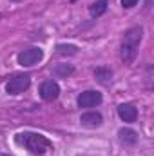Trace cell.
Returning <instances> with one entry per match:
<instances>
[{
	"label": "cell",
	"instance_id": "6da1fadb",
	"mask_svg": "<svg viewBox=\"0 0 154 156\" xmlns=\"http://www.w3.org/2000/svg\"><path fill=\"white\" fill-rule=\"evenodd\" d=\"M15 142H16L20 147H24L26 151H29L31 154H37V156L45 154L47 151L53 149V142H51L47 136H44V134H40V133H33V131L18 133V134L15 136Z\"/></svg>",
	"mask_w": 154,
	"mask_h": 156
},
{
	"label": "cell",
	"instance_id": "7a4b0ae2",
	"mask_svg": "<svg viewBox=\"0 0 154 156\" xmlns=\"http://www.w3.org/2000/svg\"><path fill=\"white\" fill-rule=\"evenodd\" d=\"M142 38H143V27L142 26L131 27V29H127L123 33V40H121V60L127 66H131L136 60Z\"/></svg>",
	"mask_w": 154,
	"mask_h": 156
},
{
	"label": "cell",
	"instance_id": "3957f363",
	"mask_svg": "<svg viewBox=\"0 0 154 156\" xmlns=\"http://www.w3.org/2000/svg\"><path fill=\"white\" fill-rule=\"evenodd\" d=\"M29 85H31V76L29 75H15L5 83V91H7V94L16 96V94H22L24 91H27Z\"/></svg>",
	"mask_w": 154,
	"mask_h": 156
},
{
	"label": "cell",
	"instance_id": "277c9868",
	"mask_svg": "<svg viewBox=\"0 0 154 156\" xmlns=\"http://www.w3.org/2000/svg\"><path fill=\"white\" fill-rule=\"evenodd\" d=\"M42 58H44V51L40 47H27V49L20 51L18 56H16V60H18V64L22 67H33Z\"/></svg>",
	"mask_w": 154,
	"mask_h": 156
},
{
	"label": "cell",
	"instance_id": "5b68a950",
	"mask_svg": "<svg viewBox=\"0 0 154 156\" xmlns=\"http://www.w3.org/2000/svg\"><path fill=\"white\" fill-rule=\"evenodd\" d=\"M102 100H103L102 93L89 89V91H83V93H80V94H78L76 104H78V107L87 109V107H96V105H100V104H102Z\"/></svg>",
	"mask_w": 154,
	"mask_h": 156
},
{
	"label": "cell",
	"instance_id": "8992f818",
	"mask_svg": "<svg viewBox=\"0 0 154 156\" xmlns=\"http://www.w3.org/2000/svg\"><path fill=\"white\" fill-rule=\"evenodd\" d=\"M40 96H42V100H45V102L56 100V98L60 96V85H58V82H54V80H45V82L40 85Z\"/></svg>",
	"mask_w": 154,
	"mask_h": 156
},
{
	"label": "cell",
	"instance_id": "52a82bcc",
	"mask_svg": "<svg viewBox=\"0 0 154 156\" xmlns=\"http://www.w3.org/2000/svg\"><path fill=\"white\" fill-rule=\"evenodd\" d=\"M118 116L125 123H132L138 118V109L132 104H121V105H118Z\"/></svg>",
	"mask_w": 154,
	"mask_h": 156
},
{
	"label": "cell",
	"instance_id": "ba28073f",
	"mask_svg": "<svg viewBox=\"0 0 154 156\" xmlns=\"http://www.w3.org/2000/svg\"><path fill=\"white\" fill-rule=\"evenodd\" d=\"M80 123L83 127H100L103 123V116L98 111H89V113H83L80 116Z\"/></svg>",
	"mask_w": 154,
	"mask_h": 156
},
{
	"label": "cell",
	"instance_id": "9c48e42d",
	"mask_svg": "<svg viewBox=\"0 0 154 156\" xmlns=\"http://www.w3.org/2000/svg\"><path fill=\"white\" fill-rule=\"evenodd\" d=\"M118 138H120V142H121L123 145H127V147L138 144V133L132 131V129H129V127H121V129L118 131Z\"/></svg>",
	"mask_w": 154,
	"mask_h": 156
},
{
	"label": "cell",
	"instance_id": "30bf717a",
	"mask_svg": "<svg viewBox=\"0 0 154 156\" xmlns=\"http://www.w3.org/2000/svg\"><path fill=\"white\" fill-rule=\"evenodd\" d=\"M107 5H109V0H96V2L91 5V9H89L91 16H93V18H98V16H102V15L107 11Z\"/></svg>",
	"mask_w": 154,
	"mask_h": 156
},
{
	"label": "cell",
	"instance_id": "8fae6325",
	"mask_svg": "<svg viewBox=\"0 0 154 156\" xmlns=\"http://www.w3.org/2000/svg\"><path fill=\"white\" fill-rule=\"evenodd\" d=\"M53 73L58 78H67L69 75L75 73V67H73L71 64H56V66L53 67Z\"/></svg>",
	"mask_w": 154,
	"mask_h": 156
},
{
	"label": "cell",
	"instance_id": "7c38bea8",
	"mask_svg": "<svg viewBox=\"0 0 154 156\" xmlns=\"http://www.w3.org/2000/svg\"><path fill=\"white\" fill-rule=\"evenodd\" d=\"M94 78L98 80V82H102V83H109L111 82V78H113V71L109 69V67H96L94 69Z\"/></svg>",
	"mask_w": 154,
	"mask_h": 156
},
{
	"label": "cell",
	"instance_id": "4fadbf2b",
	"mask_svg": "<svg viewBox=\"0 0 154 156\" xmlns=\"http://www.w3.org/2000/svg\"><path fill=\"white\" fill-rule=\"evenodd\" d=\"M56 51L60 53V55H76L78 53V47L76 45H67V44H58L56 45Z\"/></svg>",
	"mask_w": 154,
	"mask_h": 156
},
{
	"label": "cell",
	"instance_id": "5bb4252c",
	"mask_svg": "<svg viewBox=\"0 0 154 156\" xmlns=\"http://www.w3.org/2000/svg\"><path fill=\"white\" fill-rule=\"evenodd\" d=\"M138 4V0H121V5L125 7V9H131V7H134Z\"/></svg>",
	"mask_w": 154,
	"mask_h": 156
},
{
	"label": "cell",
	"instance_id": "9a60e30c",
	"mask_svg": "<svg viewBox=\"0 0 154 156\" xmlns=\"http://www.w3.org/2000/svg\"><path fill=\"white\" fill-rule=\"evenodd\" d=\"M11 2H24V0H11Z\"/></svg>",
	"mask_w": 154,
	"mask_h": 156
},
{
	"label": "cell",
	"instance_id": "2e32d148",
	"mask_svg": "<svg viewBox=\"0 0 154 156\" xmlns=\"http://www.w3.org/2000/svg\"><path fill=\"white\" fill-rule=\"evenodd\" d=\"M0 156H7V154H0Z\"/></svg>",
	"mask_w": 154,
	"mask_h": 156
}]
</instances>
